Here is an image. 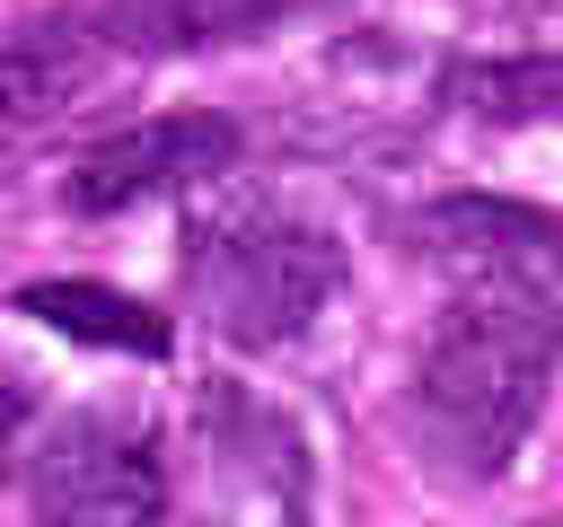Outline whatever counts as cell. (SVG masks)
<instances>
[{
	"mask_svg": "<svg viewBox=\"0 0 563 527\" xmlns=\"http://www.w3.org/2000/svg\"><path fill=\"white\" fill-rule=\"evenodd\" d=\"M343 281V246L273 202H238L220 220L194 228L185 246V299L202 307V325L238 351H282L317 325V307Z\"/></svg>",
	"mask_w": 563,
	"mask_h": 527,
	"instance_id": "cell-2",
	"label": "cell"
},
{
	"mask_svg": "<svg viewBox=\"0 0 563 527\" xmlns=\"http://www.w3.org/2000/svg\"><path fill=\"white\" fill-rule=\"evenodd\" d=\"M466 97H484L475 114L528 123V114H545V105H554V61L537 53V61H501V70H475V79H466Z\"/></svg>",
	"mask_w": 563,
	"mask_h": 527,
	"instance_id": "cell-10",
	"label": "cell"
},
{
	"mask_svg": "<svg viewBox=\"0 0 563 527\" xmlns=\"http://www.w3.org/2000/svg\"><path fill=\"white\" fill-rule=\"evenodd\" d=\"M18 466H26L35 518H158L167 509V457L150 422L132 413H70Z\"/></svg>",
	"mask_w": 563,
	"mask_h": 527,
	"instance_id": "cell-4",
	"label": "cell"
},
{
	"mask_svg": "<svg viewBox=\"0 0 563 527\" xmlns=\"http://www.w3.org/2000/svg\"><path fill=\"white\" fill-rule=\"evenodd\" d=\"M88 79V61H79V44H9L0 53V149H18L70 88Z\"/></svg>",
	"mask_w": 563,
	"mask_h": 527,
	"instance_id": "cell-9",
	"label": "cell"
},
{
	"mask_svg": "<svg viewBox=\"0 0 563 527\" xmlns=\"http://www.w3.org/2000/svg\"><path fill=\"white\" fill-rule=\"evenodd\" d=\"M308 9H325V0H106L97 26L123 53H194V44H246Z\"/></svg>",
	"mask_w": 563,
	"mask_h": 527,
	"instance_id": "cell-7",
	"label": "cell"
},
{
	"mask_svg": "<svg viewBox=\"0 0 563 527\" xmlns=\"http://www.w3.org/2000/svg\"><path fill=\"white\" fill-rule=\"evenodd\" d=\"M545 369H554L545 325L457 299L413 360V395H405L413 439L457 474H501L545 413Z\"/></svg>",
	"mask_w": 563,
	"mask_h": 527,
	"instance_id": "cell-1",
	"label": "cell"
},
{
	"mask_svg": "<svg viewBox=\"0 0 563 527\" xmlns=\"http://www.w3.org/2000/svg\"><path fill=\"white\" fill-rule=\"evenodd\" d=\"M18 316L53 325L70 343H97V351H141V360L167 351V316L141 307V299H123V290H106V281H26Z\"/></svg>",
	"mask_w": 563,
	"mask_h": 527,
	"instance_id": "cell-8",
	"label": "cell"
},
{
	"mask_svg": "<svg viewBox=\"0 0 563 527\" xmlns=\"http://www.w3.org/2000/svg\"><path fill=\"white\" fill-rule=\"evenodd\" d=\"M26 422H35V386H26V369H9V360H0V483L18 474Z\"/></svg>",
	"mask_w": 563,
	"mask_h": 527,
	"instance_id": "cell-11",
	"label": "cell"
},
{
	"mask_svg": "<svg viewBox=\"0 0 563 527\" xmlns=\"http://www.w3.org/2000/svg\"><path fill=\"white\" fill-rule=\"evenodd\" d=\"M229 167H238V123L229 114H158V123L88 141L70 158V176H62V202L70 211H132V202L211 184Z\"/></svg>",
	"mask_w": 563,
	"mask_h": 527,
	"instance_id": "cell-5",
	"label": "cell"
},
{
	"mask_svg": "<svg viewBox=\"0 0 563 527\" xmlns=\"http://www.w3.org/2000/svg\"><path fill=\"white\" fill-rule=\"evenodd\" d=\"M413 246L457 281V299L528 316L554 334L563 316V272H554V220L537 202H501V193H449L431 211H413Z\"/></svg>",
	"mask_w": 563,
	"mask_h": 527,
	"instance_id": "cell-3",
	"label": "cell"
},
{
	"mask_svg": "<svg viewBox=\"0 0 563 527\" xmlns=\"http://www.w3.org/2000/svg\"><path fill=\"white\" fill-rule=\"evenodd\" d=\"M194 439H202V492L220 509H308V448L299 422L273 413L264 395L211 378L194 404Z\"/></svg>",
	"mask_w": 563,
	"mask_h": 527,
	"instance_id": "cell-6",
	"label": "cell"
}]
</instances>
